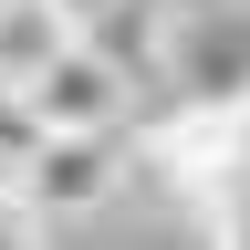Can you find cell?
Returning <instances> with one entry per match:
<instances>
[{
	"label": "cell",
	"mask_w": 250,
	"mask_h": 250,
	"mask_svg": "<svg viewBox=\"0 0 250 250\" xmlns=\"http://www.w3.org/2000/svg\"><path fill=\"white\" fill-rule=\"evenodd\" d=\"M208 250H250V177H229L208 198Z\"/></svg>",
	"instance_id": "obj_5"
},
{
	"label": "cell",
	"mask_w": 250,
	"mask_h": 250,
	"mask_svg": "<svg viewBox=\"0 0 250 250\" xmlns=\"http://www.w3.org/2000/svg\"><path fill=\"white\" fill-rule=\"evenodd\" d=\"M73 31H83V21L62 11V0H0V73H11V83H31L62 42H73Z\"/></svg>",
	"instance_id": "obj_3"
},
{
	"label": "cell",
	"mask_w": 250,
	"mask_h": 250,
	"mask_svg": "<svg viewBox=\"0 0 250 250\" xmlns=\"http://www.w3.org/2000/svg\"><path fill=\"white\" fill-rule=\"evenodd\" d=\"M0 250H52V208L31 198L21 167H0Z\"/></svg>",
	"instance_id": "obj_4"
},
{
	"label": "cell",
	"mask_w": 250,
	"mask_h": 250,
	"mask_svg": "<svg viewBox=\"0 0 250 250\" xmlns=\"http://www.w3.org/2000/svg\"><path fill=\"white\" fill-rule=\"evenodd\" d=\"M125 125H83V136H42V146H31V198H42L52 219H73V208H104L115 198V177H125Z\"/></svg>",
	"instance_id": "obj_2"
},
{
	"label": "cell",
	"mask_w": 250,
	"mask_h": 250,
	"mask_svg": "<svg viewBox=\"0 0 250 250\" xmlns=\"http://www.w3.org/2000/svg\"><path fill=\"white\" fill-rule=\"evenodd\" d=\"M62 11H73V21H83V31H104V21H115V11H125V0H62Z\"/></svg>",
	"instance_id": "obj_6"
},
{
	"label": "cell",
	"mask_w": 250,
	"mask_h": 250,
	"mask_svg": "<svg viewBox=\"0 0 250 250\" xmlns=\"http://www.w3.org/2000/svg\"><path fill=\"white\" fill-rule=\"evenodd\" d=\"M21 104L42 136H83V125H125V52H104L94 31H73L42 73L21 83Z\"/></svg>",
	"instance_id": "obj_1"
}]
</instances>
